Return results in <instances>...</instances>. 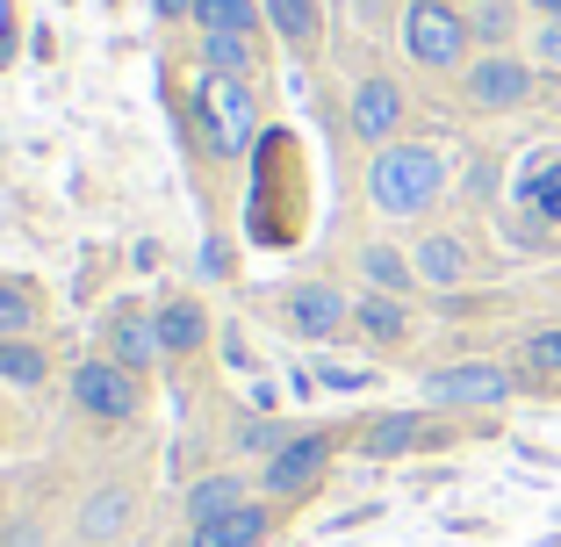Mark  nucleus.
<instances>
[{
    "label": "nucleus",
    "mask_w": 561,
    "mask_h": 547,
    "mask_svg": "<svg viewBox=\"0 0 561 547\" xmlns=\"http://www.w3.org/2000/svg\"><path fill=\"white\" fill-rule=\"evenodd\" d=\"M367 195H375L381 216H432L446 195V151L417 145V137H397L367 159Z\"/></svg>",
    "instance_id": "nucleus-1"
},
{
    "label": "nucleus",
    "mask_w": 561,
    "mask_h": 547,
    "mask_svg": "<svg viewBox=\"0 0 561 547\" xmlns=\"http://www.w3.org/2000/svg\"><path fill=\"white\" fill-rule=\"evenodd\" d=\"M397 36H403V58H411L417 72H454L461 80L468 66H476V22H468V8H454V0H403L397 15Z\"/></svg>",
    "instance_id": "nucleus-2"
},
{
    "label": "nucleus",
    "mask_w": 561,
    "mask_h": 547,
    "mask_svg": "<svg viewBox=\"0 0 561 547\" xmlns=\"http://www.w3.org/2000/svg\"><path fill=\"white\" fill-rule=\"evenodd\" d=\"M540 94V66L526 50H476V66L461 72V101L476 116H518Z\"/></svg>",
    "instance_id": "nucleus-3"
},
{
    "label": "nucleus",
    "mask_w": 561,
    "mask_h": 547,
    "mask_svg": "<svg viewBox=\"0 0 561 547\" xmlns=\"http://www.w3.org/2000/svg\"><path fill=\"white\" fill-rule=\"evenodd\" d=\"M518 389H526V375L504 361H454L425 375V403H439V411H504Z\"/></svg>",
    "instance_id": "nucleus-4"
},
{
    "label": "nucleus",
    "mask_w": 561,
    "mask_h": 547,
    "mask_svg": "<svg viewBox=\"0 0 561 547\" xmlns=\"http://www.w3.org/2000/svg\"><path fill=\"white\" fill-rule=\"evenodd\" d=\"M331 432H288L274 454H266V468H260V490L274 504H296V498H310L317 482H324V468H331Z\"/></svg>",
    "instance_id": "nucleus-5"
},
{
    "label": "nucleus",
    "mask_w": 561,
    "mask_h": 547,
    "mask_svg": "<svg viewBox=\"0 0 561 547\" xmlns=\"http://www.w3.org/2000/svg\"><path fill=\"white\" fill-rule=\"evenodd\" d=\"M195 123L202 137H209L216 159H238V151L252 145V80H224V72H209L195 94Z\"/></svg>",
    "instance_id": "nucleus-6"
},
{
    "label": "nucleus",
    "mask_w": 561,
    "mask_h": 547,
    "mask_svg": "<svg viewBox=\"0 0 561 547\" xmlns=\"http://www.w3.org/2000/svg\"><path fill=\"white\" fill-rule=\"evenodd\" d=\"M145 375H130L123 361H80L72 367V403H80L87 418H101V425H130L137 418V403H145V389H137Z\"/></svg>",
    "instance_id": "nucleus-7"
},
{
    "label": "nucleus",
    "mask_w": 561,
    "mask_h": 547,
    "mask_svg": "<svg viewBox=\"0 0 561 547\" xmlns=\"http://www.w3.org/2000/svg\"><path fill=\"white\" fill-rule=\"evenodd\" d=\"M346 123H353V137H360L367 151L397 145L403 123H411V94H403V80H389V72H367V80L353 87V101H346Z\"/></svg>",
    "instance_id": "nucleus-8"
},
{
    "label": "nucleus",
    "mask_w": 561,
    "mask_h": 547,
    "mask_svg": "<svg viewBox=\"0 0 561 547\" xmlns=\"http://www.w3.org/2000/svg\"><path fill=\"white\" fill-rule=\"evenodd\" d=\"M411 266H417V282L439 288V296H454V288L476 282V252H468L461 231H425V238L411 246Z\"/></svg>",
    "instance_id": "nucleus-9"
},
{
    "label": "nucleus",
    "mask_w": 561,
    "mask_h": 547,
    "mask_svg": "<svg viewBox=\"0 0 561 547\" xmlns=\"http://www.w3.org/2000/svg\"><path fill=\"white\" fill-rule=\"evenodd\" d=\"M288 324H296V339H339L353 324V303L331 282H296L288 288Z\"/></svg>",
    "instance_id": "nucleus-10"
},
{
    "label": "nucleus",
    "mask_w": 561,
    "mask_h": 547,
    "mask_svg": "<svg viewBox=\"0 0 561 547\" xmlns=\"http://www.w3.org/2000/svg\"><path fill=\"white\" fill-rule=\"evenodd\" d=\"M432 440H439V418H425V411H389V418H375V425L360 432V454H367V461H403V454L432 447Z\"/></svg>",
    "instance_id": "nucleus-11"
},
{
    "label": "nucleus",
    "mask_w": 561,
    "mask_h": 547,
    "mask_svg": "<svg viewBox=\"0 0 561 547\" xmlns=\"http://www.w3.org/2000/svg\"><path fill=\"white\" fill-rule=\"evenodd\" d=\"M266 533H274V512H266V504L252 498V504H238L231 518L187 526V547H266Z\"/></svg>",
    "instance_id": "nucleus-12"
},
{
    "label": "nucleus",
    "mask_w": 561,
    "mask_h": 547,
    "mask_svg": "<svg viewBox=\"0 0 561 547\" xmlns=\"http://www.w3.org/2000/svg\"><path fill=\"white\" fill-rule=\"evenodd\" d=\"M260 8H266V30L296 50V58H310L324 44V0H260Z\"/></svg>",
    "instance_id": "nucleus-13"
},
{
    "label": "nucleus",
    "mask_w": 561,
    "mask_h": 547,
    "mask_svg": "<svg viewBox=\"0 0 561 547\" xmlns=\"http://www.w3.org/2000/svg\"><path fill=\"white\" fill-rule=\"evenodd\" d=\"M108 361H123L130 375H151V367L165 361L159 324H151V317H137V310H123V317H116V332H108Z\"/></svg>",
    "instance_id": "nucleus-14"
},
{
    "label": "nucleus",
    "mask_w": 561,
    "mask_h": 547,
    "mask_svg": "<svg viewBox=\"0 0 561 547\" xmlns=\"http://www.w3.org/2000/svg\"><path fill=\"white\" fill-rule=\"evenodd\" d=\"M353 332L375 339V346H403V339H411V310H403V296H381V288H367V296L353 303Z\"/></svg>",
    "instance_id": "nucleus-15"
},
{
    "label": "nucleus",
    "mask_w": 561,
    "mask_h": 547,
    "mask_svg": "<svg viewBox=\"0 0 561 547\" xmlns=\"http://www.w3.org/2000/svg\"><path fill=\"white\" fill-rule=\"evenodd\" d=\"M151 324H159V346L165 353H202V346H209V310H202L195 296L159 303V317H151Z\"/></svg>",
    "instance_id": "nucleus-16"
},
{
    "label": "nucleus",
    "mask_w": 561,
    "mask_h": 547,
    "mask_svg": "<svg viewBox=\"0 0 561 547\" xmlns=\"http://www.w3.org/2000/svg\"><path fill=\"white\" fill-rule=\"evenodd\" d=\"M518 375L533 389H561V317H547V324H533L518 339Z\"/></svg>",
    "instance_id": "nucleus-17"
},
{
    "label": "nucleus",
    "mask_w": 561,
    "mask_h": 547,
    "mask_svg": "<svg viewBox=\"0 0 561 547\" xmlns=\"http://www.w3.org/2000/svg\"><path fill=\"white\" fill-rule=\"evenodd\" d=\"M238 504H252V498H245V476H202V482H187V526L231 518Z\"/></svg>",
    "instance_id": "nucleus-18"
},
{
    "label": "nucleus",
    "mask_w": 561,
    "mask_h": 547,
    "mask_svg": "<svg viewBox=\"0 0 561 547\" xmlns=\"http://www.w3.org/2000/svg\"><path fill=\"white\" fill-rule=\"evenodd\" d=\"M360 282L381 288V296H411L417 288V266L403 246H360Z\"/></svg>",
    "instance_id": "nucleus-19"
},
{
    "label": "nucleus",
    "mask_w": 561,
    "mask_h": 547,
    "mask_svg": "<svg viewBox=\"0 0 561 547\" xmlns=\"http://www.w3.org/2000/svg\"><path fill=\"white\" fill-rule=\"evenodd\" d=\"M266 8L260 0H195V30L202 36H260Z\"/></svg>",
    "instance_id": "nucleus-20"
},
{
    "label": "nucleus",
    "mask_w": 561,
    "mask_h": 547,
    "mask_svg": "<svg viewBox=\"0 0 561 547\" xmlns=\"http://www.w3.org/2000/svg\"><path fill=\"white\" fill-rule=\"evenodd\" d=\"M130 512H137V504H130V490H123V482H108V490H94V504H87V512H80V540H116V533L123 526H130Z\"/></svg>",
    "instance_id": "nucleus-21"
},
{
    "label": "nucleus",
    "mask_w": 561,
    "mask_h": 547,
    "mask_svg": "<svg viewBox=\"0 0 561 547\" xmlns=\"http://www.w3.org/2000/svg\"><path fill=\"white\" fill-rule=\"evenodd\" d=\"M202 66L224 80H252L260 72V36H202Z\"/></svg>",
    "instance_id": "nucleus-22"
},
{
    "label": "nucleus",
    "mask_w": 561,
    "mask_h": 547,
    "mask_svg": "<svg viewBox=\"0 0 561 547\" xmlns=\"http://www.w3.org/2000/svg\"><path fill=\"white\" fill-rule=\"evenodd\" d=\"M0 381H15V389H44L50 381V361L36 339H0Z\"/></svg>",
    "instance_id": "nucleus-23"
},
{
    "label": "nucleus",
    "mask_w": 561,
    "mask_h": 547,
    "mask_svg": "<svg viewBox=\"0 0 561 547\" xmlns=\"http://www.w3.org/2000/svg\"><path fill=\"white\" fill-rule=\"evenodd\" d=\"M518 15H526V8H518V0H482L476 15V44L482 50H512V30H518Z\"/></svg>",
    "instance_id": "nucleus-24"
},
{
    "label": "nucleus",
    "mask_w": 561,
    "mask_h": 547,
    "mask_svg": "<svg viewBox=\"0 0 561 547\" xmlns=\"http://www.w3.org/2000/svg\"><path fill=\"white\" fill-rule=\"evenodd\" d=\"M0 339H36V288L0 282Z\"/></svg>",
    "instance_id": "nucleus-25"
},
{
    "label": "nucleus",
    "mask_w": 561,
    "mask_h": 547,
    "mask_svg": "<svg viewBox=\"0 0 561 547\" xmlns=\"http://www.w3.org/2000/svg\"><path fill=\"white\" fill-rule=\"evenodd\" d=\"M533 66L540 72H561V22H533Z\"/></svg>",
    "instance_id": "nucleus-26"
},
{
    "label": "nucleus",
    "mask_w": 561,
    "mask_h": 547,
    "mask_svg": "<svg viewBox=\"0 0 561 547\" xmlns=\"http://www.w3.org/2000/svg\"><path fill=\"white\" fill-rule=\"evenodd\" d=\"M280 440H288V432L266 425V418H245V425H238V454H274Z\"/></svg>",
    "instance_id": "nucleus-27"
},
{
    "label": "nucleus",
    "mask_w": 561,
    "mask_h": 547,
    "mask_svg": "<svg viewBox=\"0 0 561 547\" xmlns=\"http://www.w3.org/2000/svg\"><path fill=\"white\" fill-rule=\"evenodd\" d=\"M389 8H397V0H353V15H360L367 30H375V22H389ZM397 15H403V8H397Z\"/></svg>",
    "instance_id": "nucleus-28"
},
{
    "label": "nucleus",
    "mask_w": 561,
    "mask_h": 547,
    "mask_svg": "<svg viewBox=\"0 0 561 547\" xmlns=\"http://www.w3.org/2000/svg\"><path fill=\"white\" fill-rule=\"evenodd\" d=\"M518 8H526L533 22H561V0H518Z\"/></svg>",
    "instance_id": "nucleus-29"
},
{
    "label": "nucleus",
    "mask_w": 561,
    "mask_h": 547,
    "mask_svg": "<svg viewBox=\"0 0 561 547\" xmlns=\"http://www.w3.org/2000/svg\"><path fill=\"white\" fill-rule=\"evenodd\" d=\"M159 8V22H181V15H195V0H151Z\"/></svg>",
    "instance_id": "nucleus-30"
},
{
    "label": "nucleus",
    "mask_w": 561,
    "mask_h": 547,
    "mask_svg": "<svg viewBox=\"0 0 561 547\" xmlns=\"http://www.w3.org/2000/svg\"><path fill=\"white\" fill-rule=\"evenodd\" d=\"M554 288H561V282H554Z\"/></svg>",
    "instance_id": "nucleus-31"
}]
</instances>
